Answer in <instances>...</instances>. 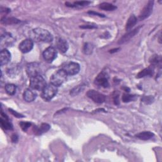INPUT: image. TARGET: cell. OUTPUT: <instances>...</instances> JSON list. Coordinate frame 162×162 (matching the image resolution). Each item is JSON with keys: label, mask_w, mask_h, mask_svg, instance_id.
I'll use <instances>...</instances> for the list:
<instances>
[{"label": "cell", "mask_w": 162, "mask_h": 162, "mask_svg": "<svg viewBox=\"0 0 162 162\" xmlns=\"http://www.w3.org/2000/svg\"><path fill=\"white\" fill-rule=\"evenodd\" d=\"M30 37L36 42H50L53 40L52 34L48 30L42 28L33 29L30 33Z\"/></svg>", "instance_id": "1"}, {"label": "cell", "mask_w": 162, "mask_h": 162, "mask_svg": "<svg viewBox=\"0 0 162 162\" xmlns=\"http://www.w3.org/2000/svg\"><path fill=\"white\" fill-rule=\"evenodd\" d=\"M67 74L63 69L59 70L55 72L51 77V84L58 87L62 85L67 79Z\"/></svg>", "instance_id": "2"}, {"label": "cell", "mask_w": 162, "mask_h": 162, "mask_svg": "<svg viewBox=\"0 0 162 162\" xmlns=\"http://www.w3.org/2000/svg\"><path fill=\"white\" fill-rule=\"evenodd\" d=\"M30 86L32 89L37 91H42L46 86V82L41 75L31 78Z\"/></svg>", "instance_id": "3"}, {"label": "cell", "mask_w": 162, "mask_h": 162, "mask_svg": "<svg viewBox=\"0 0 162 162\" xmlns=\"http://www.w3.org/2000/svg\"><path fill=\"white\" fill-rule=\"evenodd\" d=\"M57 86L51 84L46 85L42 91V98L46 101L51 100L57 94Z\"/></svg>", "instance_id": "4"}, {"label": "cell", "mask_w": 162, "mask_h": 162, "mask_svg": "<svg viewBox=\"0 0 162 162\" xmlns=\"http://www.w3.org/2000/svg\"><path fill=\"white\" fill-rule=\"evenodd\" d=\"M26 71L28 76L31 78L37 76H39L41 72V65L36 62L28 63L27 65Z\"/></svg>", "instance_id": "5"}, {"label": "cell", "mask_w": 162, "mask_h": 162, "mask_svg": "<svg viewBox=\"0 0 162 162\" xmlns=\"http://www.w3.org/2000/svg\"><path fill=\"white\" fill-rule=\"evenodd\" d=\"M62 69L65 71L67 75L74 76L79 72L80 65L76 62H68L63 66Z\"/></svg>", "instance_id": "6"}, {"label": "cell", "mask_w": 162, "mask_h": 162, "mask_svg": "<svg viewBox=\"0 0 162 162\" xmlns=\"http://www.w3.org/2000/svg\"><path fill=\"white\" fill-rule=\"evenodd\" d=\"M153 5H154V2L153 1H149L147 3L145 7L143 8L142 11H141L139 15V20L142 21L147 18H148L153 11Z\"/></svg>", "instance_id": "7"}, {"label": "cell", "mask_w": 162, "mask_h": 162, "mask_svg": "<svg viewBox=\"0 0 162 162\" xmlns=\"http://www.w3.org/2000/svg\"><path fill=\"white\" fill-rule=\"evenodd\" d=\"M87 96L97 103H103L105 101V96L95 90L88 91Z\"/></svg>", "instance_id": "8"}, {"label": "cell", "mask_w": 162, "mask_h": 162, "mask_svg": "<svg viewBox=\"0 0 162 162\" xmlns=\"http://www.w3.org/2000/svg\"><path fill=\"white\" fill-rule=\"evenodd\" d=\"M42 56L44 59H45L47 62L51 63L56 58L57 51L55 48L48 47L42 53Z\"/></svg>", "instance_id": "9"}, {"label": "cell", "mask_w": 162, "mask_h": 162, "mask_svg": "<svg viewBox=\"0 0 162 162\" xmlns=\"http://www.w3.org/2000/svg\"><path fill=\"white\" fill-rule=\"evenodd\" d=\"M33 41L31 39H27L20 42L19 45V49L22 53H27L33 50Z\"/></svg>", "instance_id": "10"}, {"label": "cell", "mask_w": 162, "mask_h": 162, "mask_svg": "<svg viewBox=\"0 0 162 162\" xmlns=\"http://www.w3.org/2000/svg\"><path fill=\"white\" fill-rule=\"evenodd\" d=\"M142 26H139L137 28H134V30L130 31V32L127 33V34H125L123 37H122L119 41V45H122V44L125 43L126 42L129 41L130 39H131L132 37H134L139 31L140 28H141Z\"/></svg>", "instance_id": "11"}, {"label": "cell", "mask_w": 162, "mask_h": 162, "mask_svg": "<svg viewBox=\"0 0 162 162\" xmlns=\"http://www.w3.org/2000/svg\"><path fill=\"white\" fill-rule=\"evenodd\" d=\"M95 83L103 87H107L109 85L108 83V77L107 73L105 72L101 73L98 76L95 80Z\"/></svg>", "instance_id": "12"}, {"label": "cell", "mask_w": 162, "mask_h": 162, "mask_svg": "<svg viewBox=\"0 0 162 162\" xmlns=\"http://www.w3.org/2000/svg\"><path fill=\"white\" fill-rule=\"evenodd\" d=\"M11 60V53L7 49H4L0 53V63L1 65H7Z\"/></svg>", "instance_id": "13"}, {"label": "cell", "mask_w": 162, "mask_h": 162, "mask_svg": "<svg viewBox=\"0 0 162 162\" xmlns=\"http://www.w3.org/2000/svg\"><path fill=\"white\" fill-rule=\"evenodd\" d=\"M37 94L32 89H27L24 91L23 98L27 102H32L36 99Z\"/></svg>", "instance_id": "14"}, {"label": "cell", "mask_w": 162, "mask_h": 162, "mask_svg": "<svg viewBox=\"0 0 162 162\" xmlns=\"http://www.w3.org/2000/svg\"><path fill=\"white\" fill-rule=\"evenodd\" d=\"M0 122H1V125L3 129L5 130H12L13 129V125L8 120V117L7 115L4 114L3 112L2 111V118L0 120Z\"/></svg>", "instance_id": "15"}, {"label": "cell", "mask_w": 162, "mask_h": 162, "mask_svg": "<svg viewBox=\"0 0 162 162\" xmlns=\"http://www.w3.org/2000/svg\"><path fill=\"white\" fill-rule=\"evenodd\" d=\"M56 46L62 53H66L69 48L67 41L62 38H59L56 42Z\"/></svg>", "instance_id": "16"}, {"label": "cell", "mask_w": 162, "mask_h": 162, "mask_svg": "<svg viewBox=\"0 0 162 162\" xmlns=\"http://www.w3.org/2000/svg\"><path fill=\"white\" fill-rule=\"evenodd\" d=\"M155 67L151 65L148 68H146L141 71L137 76V78H142L146 76H152L154 73Z\"/></svg>", "instance_id": "17"}, {"label": "cell", "mask_w": 162, "mask_h": 162, "mask_svg": "<svg viewBox=\"0 0 162 162\" xmlns=\"http://www.w3.org/2000/svg\"><path fill=\"white\" fill-rule=\"evenodd\" d=\"M50 129V125L48 124H42L39 127H34V132L35 134L36 135H41L43 133H45L47 131H48Z\"/></svg>", "instance_id": "18"}, {"label": "cell", "mask_w": 162, "mask_h": 162, "mask_svg": "<svg viewBox=\"0 0 162 162\" xmlns=\"http://www.w3.org/2000/svg\"><path fill=\"white\" fill-rule=\"evenodd\" d=\"M154 136V134L150 131H144L136 135V137L144 141L149 140Z\"/></svg>", "instance_id": "19"}, {"label": "cell", "mask_w": 162, "mask_h": 162, "mask_svg": "<svg viewBox=\"0 0 162 162\" xmlns=\"http://www.w3.org/2000/svg\"><path fill=\"white\" fill-rule=\"evenodd\" d=\"M137 20L138 19L134 15H130V17L129 18L126 23V25H125L126 30L129 31L130 29H131L132 27H133L136 24Z\"/></svg>", "instance_id": "20"}, {"label": "cell", "mask_w": 162, "mask_h": 162, "mask_svg": "<svg viewBox=\"0 0 162 162\" xmlns=\"http://www.w3.org/2000/svg\"><path fill=\"white\" fill-rule=\"evenodd\" d=\"M85 84H81L80 85H77L74 88H73V89L70 91V95H72L73 96L78 95L85 89Z\"/></svg>", "instance_id": "21"}, {"label": "cell", "mask_w": 162, "mask_h": 162, "mask_svg": "<svg viewBox=\"0 0 162 162\" xmlns=\"http://www.w3.org/2000/svg\"><path fill=\"white\" fill-rule=\"evenodd\" d=\"M99 8L101 10H106V11H113L117 8V7H115V5H113L111 3H106V2L101 3L99 5Z\"/></svg>", "instance_id": "22"}, {"label": "cell", "mask_w": 162, "mask_h": 162, "mask_svg": "<svg viewBox=\"0 0 162 162\" xmlns=\"http://www.w3.org/2000/svg\"><path fill=\"white\" fill-rule=\"evenodd\" d=\"M17 86L12 84H9L6 85L5 86V91L9 95H14L16 93Z\"/></svg>", "instance_id": "23"}, {"label": "cell", "mask_w": 162, "mask_h": 162, "mask_svg": "<svg viewBox=\"0 0 162 162\" xmlns=\"http://www.w3.org/2000/svg\"><path fill=\"white\" fill-rule=\"evenodd\" d=\"M94 50V46L92 45L91 43L87 42L85 43L84 47H83V52L85 55H91Z\"/></svg>", "instance_id": "24"}, {"label": "cell", "mask_w": 162, "mask_h": 162, "mask_svg": "<svg viewBox=\"0 0 162 162\" xmlns=\"http://www.w3.org/2000/svg\"><path fill=\"white\" fill-rule=\"evenodd\" d=\"M20 22V20L15 19V18H7V17H4L2 19V23L4 24H8V25H11V24H18Z\"/></svg>", "instance_id": "25"}, {"label": "cell", "mask_w": 162, "mask_h": 162, "mask_svg": "<svg viewBox=\"0 0 162 162\" xmlns=\"http://www.w3.org/2000/svg\"><path fill=\"white\" fill-rule=\"evenodd\" d=\"M13 40L12 37L10 34H5V35H2L1 37V44H3L5 42V45H8V44H11V41Z\"/></svg>", "instance_id": "26"}, {"label": "cell", "mask_w": 162, "mask_h": 162, "mask_svg": "<svg viewBox=\"0 0 162 162\" xmlns=\"http://www.w3.org/2000/svg\"><path fill=\"white\" fill-rule=\"evenodd\" d=\"M19 68L18 67H13L11 68H10L7 70V73L9 76V77H12V76H17L18 73H19Z\"/></svg>", "instance_id": "27"}, {"label": "cell", "mask_w": 162, "mask_h": 162, "mask_svg": "<svg viewBox=\"0 0 162 162\" xmlns=\"http://www.w3.org/2000/svg\"><path fill=\"white\" fill-rule=\"evenodd\" d=\"M150 62L152 64V65L155 67V65L161 63V57L160 56H158V55H154L150 58Z\"/></svg>", "instance_id": "28"}, {"label": "cell", "mask_w": 162, "mask_h": 162, "mask_svg": "<svg viewBox=\"0 0 162 162\" xmlns=\"http://www.w3.org/2000/svg\"><path fill=\"white\" fill-rule=\"evenodd\" d=\"M20 127L22 128V129L26 132L29 128H30L32 125V124L31 122H21L19 124Z\"/></svg>", "instance_id": "29"}, {"label": "cell", "mask_w": 162, "mask_h": 162, "mask_svg": "<svg viewBox=\"0 0 162 162\" xmlns=\"http://www.w3.org/2000/svg\"><path fill=\"white\" fill-rule=\"evenodd\" d=\"M135 99V96L133 95H130L127 94H124L122 97V101L124 103H128L131 101H133Z\"/></svg>", "instance_id": "30"}, {"label": "cell", "mask_w": 162, "mask_h": 162, "mask_svg": "<svg viewBox=\"0 0 162 162\" xmlns=\"http://www.w3.org/2000/svg\"><path fill=\"white\" fill-rule=\"evenodd\" d=\"M91 2H75L74 3V5H75V7H84V6H85V5H87L90 4Z\"/></svg>", "instance_id": "31"}, {"label": "cell", "mask_w": 162, "mask_h": 162, "mask_svg": "<svg viewBox=\"0 0 162 162\" xmlns=\"http://www.w3.org/2000/svg\"><path fill=\"white\" fill-rule=\"evenodd\" d=\"M142 101L147 104L149 103V101H150V103H153V98L151 96H145L143 98Z\"/></svg>", "instance_id": "32"}, {"label": "cell", "mask_w": 162, "mask_h": 162, "mask_svg": "<svg viewBox=\"0 0 162 162\" xmlns=\"http://www.w3.org/2000/svg\"><path fill=\"white\" fill-rule=\"evenodd\" d=\"M113 101L115 105H119V94L115 93L113 96Z\"/></svg>", "instance_id": "33"}, {"label": "cell", "mask_w": 162, "mask_h": 162, "mask_svg": "<svg viewBox=\"0 0 162 162\" xmlns=\"http://www.w3.org/2000/svg\"><path fill=\"white\" fill-rule=\"evenodd\" d=\"M9 111H10V112L13 115H14L15 116H16V117H17V118H22V117H24V115H22L17 113V112H15V111L13 110L12 109H9Z\"/></svg>", "instance_id": "34"}, {"label": "cell", "mask_w": 162, "mask_h": 162, "mask_svg": "<svg viewBox=\"0 0 162 162\" xmlns=\"http://www.w3.org/2000/svg\"><path fill=\"white\" fill-rule=\"evenodd\" d=\"M88 13L91 14V15H97V16H99L100 17H105L104 15L97 13V12H95V11H89V12H88Z\"/></svg>", "instance_id": "35"}, {"label": "cell", "mask_w": 162, "mask_h": 162, "mask_svg": "<svg viewBox=\"0 0 162 162\" xmlns=\"http://www.w3.org/2000/svg\"><path fill=\"white\" fill-rule=\"evenodd\" d=\"M96 27H97L96 26L92 25H85L81 26V28H95Z\"/></svg>", "instance_id": "36"}, {"label": "cell", "mask_w": 162, "mask_h": 162, "mask_svg": "<svg viewBox=\"0 0 162 162\" xmlns=\"http://www.w3.org/2000/svg\"><path fill=\"white\" fill-rule=\"evenodd\" d=\"M18 139H19V138H18V136L16 135V134H14L11 137V141L13 142H17L18 141Z\"/></svg>", "instance_id": "37"}, {"label": "cell", "mask_w": 162, "mask_h": 162, "mask_svg": "<svg viewBox=\"0 0 162 162\" xmlns=\"http://www.w3.org/2000/svg\"><path fill=\"white\" fill-rule=\"evenodd\" d=\"M119 48H116V49H115V50H110V53H113V52H116V51H117V50H119Z\"/></svg>", "instance_id": "38"}]
</instances>
